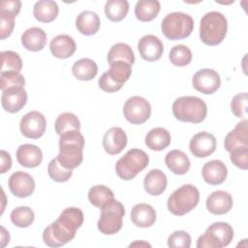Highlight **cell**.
<instances>
[{"instance_id":"6da1fadb","label":"cell","mask_w":248,"mask_h":248,"mask_svg":"<svg viewBox=\"0 0 248 248\" xmlns=\"http://www.w3.org/2000/svg\"><path fill=\"white\" fill-rule=\"evenodd\" d=\"M83 147L84 138L79 131L63 134L59 139V153L57 155L59 163L68 170L76 169L82 163Z\"/></svg>"},{"instance_id":"7a4b0ae2","label":"cell","mask_w":248,"mask_h":248,"mask_svg":"<svg viewBox=\"0 0 248 248\" xmlns=\"http://www.w3.org/2000/svg\"><path fill=\"white\" fill-rule=\"evenodd\" d=\"M172 114L181 122L201 123L207 114V107L203 100L196 96H181L172 104Z\"/></svg>"},{"instance_id":"3957f363","label":"cell","mask_w":248,"mask_h":248,"mask_svg":"<svg viewBox=\"0 0 248 248\" xmlns=\"http://www.w3.org/2000/svg\"><path fill=\"white\" fill-rule=\"evenodd\" d=\"M228 30L226 16L219 12H208L201 19L200 38L206 46H216L223 42Z\"/></svg>"},{"instance_id":"277c9868","label":"cell","mask_w":248,"mask_h":248,"mask_svg":"<svg viewBox=\"0 0 248 248\" xmlns=\"http://www.w3.org/2000/svg\"><path fill=\"white\" fill-rule=\"evenodd\" d=\"M161 30L164 36L169 40H183L190 36L194 30V19L188 14L172 12L163 18Z\"/></svg>"},{"instance_id":"5b68a950","label":"cell","mask_w":248,"mask_h":248,"mask_svg":"<svg viewBox=\"0 0 248 248\" xmlns=\"http://www.w3.org/2000/svg\"><path fill=\"white\" fill-rule=\"evenodd\" d=\"M199 201L198 188L192 184H184L169 197L167 206L173 215L182 216L193 210L198 205Z\"/></svg>"},{"instance_id":"8992f818","label":"cell","mask_w":248,"mask_h":248,"mask_svg":"<svg viewBox=\"0 0 248 248\" xmlns=\"http://www.w3.org/2000/svg\"><path fill=\"white\" fill-rule=\"evenodd\" d=\"M149 163L148 155L139 148H132L126 152L115 164V172L123 180H131L142 171Z\"/></svg>"},{"instance_id":"52a82bcc","label":"cell","mask_w":248,"mask_h":248,"mask_svg":"<svg viewBox=\"0 0 248 248\" xmlns=\"http://www.w3.org/2000/svg\"><path fill=\"white\" fill-rule=\"evenodd\" d=\"M233 238V229L226 222L211 224L197 240L198 248H222L228 246Z\"/></svg>"},{"instance_id":"ba28073f","label":"cell","mask_w":248,"mask_h":248,"mask_svg":"<svg viewBox=\"0 0 248 248\" xmlns=\"http://www.w3.org/2000/svg\"><path fill=\"white\" fill-rule=\"evenodd\" d=\"M124 215V205L113 199L101 208V215L97 222L98 230L104 234L118 232L122 228Z\"/></svg>"},{"instance_id":"9c48e42d","label":"cell","mask_w":248,"mask_h":248,"mask_svg":"<svg viewBox=\"0 0 248 248\" xmlns=\"http://www.w3.org/2000/svg\"><path fill=\"white\" fill-rule=\"evenodd\" d=\"M123 114L127 121L134 125L143 124L151 114L149 102L140 96L130 97L124 104Z\"/></svg>"},{"instance_id":"30bf717a","label":"cell","mask_w":248,"mask_h":248,"mask_svg":"<svg viewBox=\"0 0 248 248\" xmlns=\"http://www.w3.org/2000/svg\"><path fill=\"white\" fill-rule=\"evenodd\" d=\"M21 134L28 139L41 138L46 129V120L43 113L37 110L27 112L19 122Z\"/></svg>"},{"instance_id":"8fae6325","label":"cell","mask_w":248,"mask_h":248,"mask_svg":"<svg viewBox=\"0 0 248 248\" xmlns=\"http://www.w3.org/2000/svg\"><path fill=\"white\" fill-rule=\"evenodd\" d=\"M192 84L197 91L202 94H213L221 85L220 75L213 69L199 70L192 78Z\"/></svg>"},{"instance_id":"7c38bea8","label":"cell","mask_w":248,"mask_h":248,"mask_svg":"<svg viewBox=\"0 0 248 248\" xmlns=\"http://www.w3.org/2000/svg\"><path fill=\"white\" fill-rule=\"evenodd\" d=\"M76 233L65 229L57 220L48 225L43 232V240L48 247H61L71 241Z\"/></svg>"},{"instance_id":"4fadbf2b","label":"cell","mask_w":248,"mask_h":248,"mask_svg":"<svg viewBox=\"0 0 248 248\" xmlns=\"http://www.w3.org/2000/svg\"><path fill=\"white\" fill-rule=\"evenodd\" d=\"M11 193L17 198L30 197L35 190V181L33 177L24 171L14 172L8 181Z\"/></svg>"},{"instance_id":"5bb4252c","label":"cell","mask_w":248,"mask_h":248,"mask_svg":"<svg viewBox=\"0 0 248 248\" xmlns=\"http://www.w3.org/2000/svg\"><path fill=\"white\" fill-rule=\"evenodd\" d=\"M189 148L195 157L205 158L215 151L216 139L210 133L200 132L194 135L191 139Z\"/></svg>"},{"instance_id":"9a60e30c","label":"cell","mask_w":248,"mask_h":248,"mask_svg":"<svg viewBox=\"0 0 248 248\" xmlns=\"http://www.w3.org/2000/svg\"><path fill=\"white\" fill-rule=\"evenodd\" d=\"M138 49L143 60L152 62L161 58L164 52V46L157 36L148 34L140 39Z\"/></svg>"},{"instance_id":"2e32d148","label":"cell","mask_w":248,"mask_h":248,"mask_svg":"<svg viewBox=\"0 0 248 248\" xmlns=\"http://www.w3.org/2000/svg\"><path fill=\"white\" fill-rule=\"evenodd\" d=\"M127 135L120 127H111L103 138V147L109 155L119 154L127 145Z\"/></svg>"},{"instance_id":"e0dca14e","label":"cell","mask_w":248,"mask_h":248,"mask_svg":"<svg viewBox=\"0 0 248 248\" xmlns=\"http://www.w3.org/2000/svg\"><path fill=\"white\" fill-rule=\"evenodd\" d=\"M207 210L215 215H222L228 213L233 204L232 197L230 193L222 190L212 192L206 199Z\"/></svg>"},{"instance_id":"ac0fdd59","label":"cell","mask_w":248,"mask_h":248,"mask_svg":"<svg viewBox=\"0 0 248 248\" xmlns=\"http://www.w3.org/2000/svg\"><path fill=\"white\" fill-rule=\"evenodd\" d=\"M27 102V92L24 88H12L2 91L1 104L3 108L10 112H18Z\"/></svg>"},{"instance_id":"d6986e66","label":"cell","mask_w":248,"mask_h":248,"mask_svg":"<svg viewBox=\"0 0 248 248\" xmlns=\"http://www.w3.org/2000/svg\"><path fill=\"white\" fill-rule=\"evenodd\" d=\"M203 180L209 185L222 184L228 175L226 165L220 160H211L205 163L202 170Z\"/></svg>"},{"instance_id":"ffe728a7","label":"cell","mask_w":248,"mask_h":248,"mask_svg":"<svg viewBox=\"0 0 248 248\" xmlns=\"http://www.w3.org/2000/svg\"><path fill=\"white\" fill-rule=\"evenodd\" d=\"M49 49L54 57L65 59L71 57L75 53L77 45L71 36L60 34L50 41Z\"/></svg>"},{"instance_id":"44dd1931","label":"cell","mask_w":248,"mask_h":248,"mask_svg":"<svg viewBox=\"0 0 248 248\" xmlns=\"http://www.w3.org/2000/svg\"><path fill=\"white\" fill-rule=\"evenodd\" d=\"M248 120L243 119L238 122L233 130H232L225 138L224 146L229 152L235 148L248 146Z\"/></svg>"},{"instance_id":"7402d4cb","label":"cell","mask_w":248,"mask_h":248,"mask_svg":"<svg viewBox=\"0 0 248 248\" xmlns=\"http://www.w3.org/2000/svg\"><path fill=\"white\" fill-rule=\"evenodd\" d=\"M16 155L19 165L25 168H36L43 161V152L35 144H21L18 146Z\"/></svg>"},{"instance_id":"603a6c76","label":"cell","mask_w":248,"mask_h":248,"mask_svg":"<svg viewBox=\"0 0 248 248\" xmlns=\"http://www.w3.org/2000/svg\"><path fill=\"white\" fill-rule=\"evenodd\" d=\"M46 33L40 27L26 29L21 35L22 46L30 51H40L46 45Z\"/></svg>"},{"instance_id":"cb8c5ba5","label":"cell","mask_w":248,"mask_h":248,"mask_svg":"<svg viewBox=\"0 0 248 248\" xmlns=\"http://www.w3.org/2000/svg\"><path fill=\"white\" fill-rule=\"evenodd\" d=\"M131 220L137 227H151L156 221V211L150 204L138 203L132 208Z\"/></svg>"},{"instance_id":"d4e9b609","label":"cell","mask_w":248,"mask_h":248,"mask_svg":"<svg viewBox=\"0 0 248 248\" xmlns=\"http://www.w3.org/2000/svg\"><path fill=\"white\" fill-rule=\"evenodd\" d=\"M167 175L159 169L151 170L143 179L144 190L151 196H160L167 188Z\"/></svg>"},{"instance_id":"484cf974","label":"cell","mask_w":248,"mask_h":248,"mask_svg":"<svg viewBox=\"0 0 248 248\" xmlns=\"http://www.w3.org/2000/svg\"><path fill=\"white\" fill-rule=\"evenodd\" d=\"M100 17L93 11H83L76 18V27L85 36L96 34L100 28Z\"/></svg>"},{"instance_id":"4316f807","label":"cell","mask_w":248,"mask_h":248,"mask_svg":"<svg viewBox=\"0 0 248 248\" xmlns=\"http://www.w3.org/2000/svg\"><path fill=\"white\" fill-rule=\"evenodd\" d=\"M165 163L171 172L178 175L188 172L191 166L188 156L178 149H173L168 152L165 157Z\"/></svg>"},{"instance_id":"83f0119b","label":"cell","mask_w":248,"mask_h":248,"mask_svg":"<svg viewBox=\"0 0 248 248\" xmlns=\"http://www.w3.org/2000/svg\"><path fill=\"white\" fill-rule=\"evenodd\" d=\"M59 13V7L55 1L41 0L35 3L33 8L34 17L44 23L53 21Z\"/></svg>"},{"instance_id":"f1b7e54d","label":"cell","mask_w":248,"mask_h":248,"mask_svg":"<svg viewBox=\"0 0 248 248\" xmlns=\"http://www.w3.org/2000/svg\"><path fill=\"white\" fill-rule=\"evenodd\" d=\"M171 138L169 131L162 127L151 129L145 136V144L154 151H161L170 143Z\"/></svg>"},{"instance_id":"f546056e","label":"cell","mask_w":248,"mask_h":248,"mask_svg":"<svg viewBox=\"0 0 248 248\" xmlns=\"http://www.w3.org/2000/svg\"><path fill=\"white\" fill-rule=\"evenodd\" d=\"M72 73L77 79L83 81L91 80L98 74V66L96 62L90 58H81L74 63Z\"/></svg>"},{"instance_id":"4dcf8cb0","label":"cell","mask_w":248,"mask_h":248,"mask_svg":"<svg viewBox=\"0 0 248 248\" xmlns=\"http://www.w3.org/2000/svg\"><path fill=\"white\" fill-rule=\"evenodd\" d=\"M83 220V212L78 207H67L61 212L57 219L64 228L74 233H76L77 230L81 227Z\"/></svg>"},{"instance_id":"1f68e13d","label":"cell","mask_w":248,"mask_h":248,"mask_svg":"<svg viewBox=\"0 0 248 248\" xmlns=\"http://www.w3.org/2000/svg\"><path fill=\"white\" fill-rule=\"evenodd\" d=\"M160 9L161 5L157 0H140L135 6V16L140 21L148 22L158 16Z\"/></svg>"},{"instance_id":"d6a6232c","label":"cell","mask_w":248,"mask_h":248,"mask_svg":"<svg viewBox=\"0 0 248 248\" xmlns=\"http://www.w3.org/2000/svg\"><path fill=\"white\" fill-rule=\"evenodd\" d=\"M108 63L110 64L115 61H124L130 65L135 63V54L132 47L124 43H117L113 45L108 52Z\"/></svg>"},{"instance_id":"836d02e7","label":"cell","mask_w":248,"mask_h":248,"mask_svg":"<svg viewBox=\"0 0 248 248\" xmlns=\"http://www.w3.org/2000/svg\"><path fill=\"white\" fill-rule=\"evenodd\" d=\"M106 73L113 82L123 86L131 77L132 67L124 61H115L109 64V69Z\"/></svg>"},{"instance_id":"e575fe53","label":"cell","mask_w":248,"mask_h":248,"mask_svg":"<svg viewBox=\"0 0 248 248\" xmlns=\"http://www.w3.org/2000/svg\"><path fill=\"white\" fill-rule=\"evenodd\" d=\"M129 12V2L127 0H108L105 5L107 17L113 22L121 21Z\"/></svg>"},{"instance_id":"d590c367","label":"cell","mask_w":248,"mask_h":248,"mask_svg":"<svg viewBox=\"0 0 248 248\" xmlns=\"http://www.w3.org/2000/svg\"><path fill=\"white\" fill-rule=\"evenodd\" d=\"M54 129L57 135L62 136L70 131H79L80 122L76 114L72 112H63L57 116L54 123Z\"/></svg>"},{"instance_id":"8d00e7d4","label":"cell","mask_w":248,"mask_h":248,"mask_svg":"<svg viewBox=\"0 0 248 248\" xmlns=\"http://www.w3.org/2000/svg\"><path fill=\"white\" fill-rule=\"evenodd\" d=\"M113 199V192L105 185H95L88 191V200L90 203L99 208H102Z\"/></svg>"},{"instance_id":"74e56055","label":"cell","mask_w":248,"mask_h":248,"mask_svg":"<svg viewBox=\"0 0 248 248\" xmlns=\"http://www.w3.org/2000/svg\"><path fill=\"white\" fill-rule=\"evenodd\" d=\"M34 219V211L29 206H18L11 212V221L18 228L29 227L33 223Z\"/></svg>"},{"instance_id":"f35d334b","label":"cell","mask_w":248,"mask_h":248,"mask_svg":"<svg viewBox=\"0 0 248 248\" xmlns=\"http://www.w3.org/2000/svg\"><path fill=\"white\" fill-rule=\"evenodd\" d=\"M192 51L185 45L174 46L169 53V59L170 62L177 67L187 66L192 61Z\"/></svg>"},{"instance_id":"ab89813d","label":"cell","mask_w":248,"mask_h":248,"mask_svg":"<svg viewBox=\"0 0 248 248\" xmlns=\"http://www.w3.org/2000/svg\"><path fill=\"white\" fill-rule=\"evenodd\" d=\"M1 73L16 72L19 73L22 68V60L20 56L13 50H5L1 52Z\"/></svg>"},{"instance_id":"60d3db41","label":"cell","mask_w":248,"mask_h":248,"mask_svg":"<svg viewBox=\"0 0 248 248\" xmlns=\"http://www.w3.org/2000/svg\"><path fill=\"white\" fill-rule=\"evenodd\" d=\"M47 172L49 177L55 182H65L70 179L73 174V170L64 168L57 158L52 159L47 166Z\"/></svg>"},{"instance_id":"b9f144b4","label":"cell","mask_w":248,"mask_h":248,"mask_svg":"<svg viewBox=\"0 0 248 248\" xmlns=\"http://www.w3.org/2000/svg\"><path fill=\"white\" fill-rule=\"evenodd\" d=\"M25 79L20 73L10 72L1 73V90L5 91L12 88H24Z\"/></svg>"},{"instance_id":"7bdbcfd3","label":"cell","mask_w":248,"mask_h":248,"mask_svg":"<svg viewBox=\"0 0 248 248\" xmlns=\"http://www.w3.org/2000/svg\"><path fill=\"white\" fill-rule=\"evenodd\" d=\"M16 15L6 11H0V38L1 40L9 37L15 27Z\"/></svg>"},{"instance_id":"ee69618b","label":"cell","mask_w":248,"mask_h":248,"mask_svg":"<svg viewBox=\"0 0 248 248\" xmlns=\"http://www.w3.org/2000/svg\"><path fill=\"white\" fill-rule=\"evenodd\" d=\"M168 246L170 248H189L191 235L185 231H176L168 237Z\"/></svg>"},{"instance_id":"f6af8a7d","label":"cell","mask_w":248,"mask_h":248,"mask_svg":"<svg viewBox=\"0 0 248 248\" xmlns=\"http://www.w3.org/2000/svg\"><path fill=\"white\" fill-rule=\"evenodd\" d=\"M231 109L235 117L243 118L247 114V93L242 92L235 95L231 102Z\"/></svg>"},{"instance_id":"bcb514c9","label":"cell","mask_w":248,"mask_h":248,"mask_svg":"<svg viewBox=\"0 0 248 248\" xmlns=\"http://www.w3.org/2000/svg\"><path fill=\"white\" fill-rule=\"evenodd\" d=\"M230 153V159L235 167L241 170L248 169V146L235 148Z\"/></svg>"},{"instance_id":"7dc6e473","label":"cell","mask_w":248,"mask_h":248,"mask_svg":"<svg viewBox=\"0 0 248 248\" xmlns=\"http://www.w3.org/2000/svg\"><path fill=\"white\" fill-rule=\"evenodd\" d=\"M21 8V2L19 0H5L2 1L0 4V11H6L15 14L16 16L18 15Z\"/></svg>"},{"instance_id":"c3c4849f","label":"cell","mask_w":248,"mask_h":248,"mask_svg":"<svg viewBox=\"0 0 248 248\" xmlns=\"http://www.w3.org/2000/svg\"><path fill=\"white\" fill-rule=\"evenodd\" d=\"M0 157H1L0 173H5L12 167V158H11V155L5 150H1Z\"/></svg>"},{"instance_id":"681fc988","label":"cell","mask_w":248,"mask_h":248,"mask_svg":"<svg viewBox=\"0 0 248 248\" xmlns=\"http://www.w3.org/2000/svg\"><path fill=\"white\" fill-rule=\"evenodd\" d=\"M1 230H2V233H1V240H2V243H1V246L4 247L7 243H9L10 241V235H9V232H6V230L1 227Z\"/></svg>"},{"instance_id":"f907efd6","label":"cell","mask_w":248,"mask_h":248,"mask_svg":"<svg viewBox=\"0 0 248 248\" xmlns=\"http://www.w3.org/2000/svg\"><path fill=\"white\" fill-rule=\"evenodd\" d=\"M132 246H145V247H151V245L147 242H139V241H136L134 243H131L130 244V247Z\"/></svg>"}]
</instances>
